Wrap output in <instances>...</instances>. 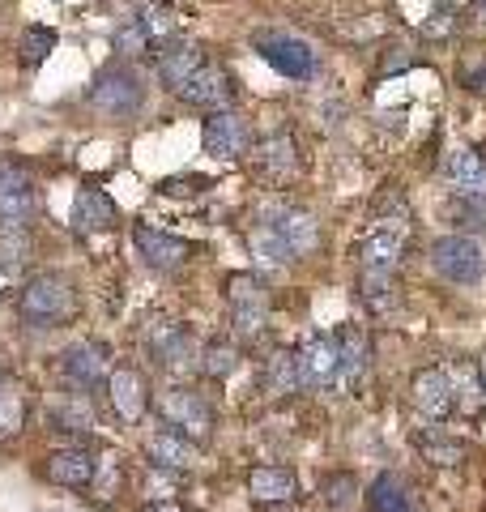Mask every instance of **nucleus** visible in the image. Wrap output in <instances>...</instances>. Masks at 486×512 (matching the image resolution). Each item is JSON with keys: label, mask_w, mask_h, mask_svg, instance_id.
I'll use <instances>...</instances> for the list:
<instances>
[{"label": "nucleus", "mask_w": 486, "mask_h": 512, "mask_svg": "<svg viewBox=\"0 0 486 512\" xmlns=\"http://www.w3.org/2000/svg\"><path fill=\"white\" fill-rule=\"evenodd\" d=\"M0 389H5V372H0Z\"/></svg>", "instance_id": "45"}, {"label": "nucleus", "mask_w": 486, "mask_h": 512, "mask_svg": "<svg viewBox=\"0 0 486 512\" xmlns=\"http://www.w3.org/2000/svg\"><path fill=\"white\" fill-rule=\"evenodd\" d=\"M303 167V158H299V141L290 137V133H273L265 137L261 146H256V175H265L269 184H286V180H295Z\"/></svg>", "instance_id": "16"}, {"label": "nucleus", "mask_w": 486, "mask_h": 512, "mask_svg": "<svg viewBox=\"0 0 486 512\" xmlns=\"http://www.w3.org/2000/svg\"><path fill=\"white\" fill-rule=\"evenodd\" d=\"M316 218L295 205H282V210H269L261 231H256V252H265L269 261H299L316 248Z\"/></svg>", "instance_id": "1"}, {"label": "nucleus", "mask_w": 486, "mask_h": 512, "mask_svg": "<svg viewBox=\"0 0 486 512\" xmlns=\"http://www.w3.org/2000/svg\"><path fill=\"white\" fill-rule=\"evenodd\" d=\"M324 504H329L333 512H342V508H350L354 504V495H359V478L354 474H346V470H337V474H329L324 478Z\"/></svg>", "instance_id": "32"}, {"label": "nucleus", "mask_w": 486, "mask_h": 512, "mask_svg": "<svg viewBox=\"0 0 486 512\" xmlns=\"http://www.w3.org/2000/svg\"><path fill=\"white\" fill-rule=\"evenodd\" d=\"M141 30H145V39H150V43H158V52H162V47H167V43H175V30H180V22H175V13L171 9H145L141 13Z\"/></svg>", "instance_id": "30"}, {"label": "nucleus", "mask_w": 486, "mask_h": 512, "mask_svg": "<svg viewBox=\"0 0 486 512\" xmlns=\"http://www.w3.org/2000/svg\"><path fill=\"white\" fill-rule=\"evenodd\" d=\"M337 346H342V380L350 384V389H359L367 367H371V338L359 325H346L342 333H337Z\"/></svg>", "instance_id": "23"}, {"label": "nucleus", "mask_w": 486, "mask_h": 512, "mask_svg": "<svg viewBox=\"0 0 486 512\" xmlns=\"http://www.w3.org/2000/svg\"><path fill=\"white\" fill-rule=\"evenodd\" d=\"M107 397H111V410H116L120 423H141L145 410H150V389H145V376L137 367H116L107 380Z\"/></svg>", "instance_id": "15"}, {"label": "nucleus", "mask_w": 486, "mask_h": 512, "mask_svg": "<svg viewBox=\"0 0 486 512\" xmlns=\"http://www.w3.org/2000/svg\"><path fill=\"white\" fill-rule=\"evenodd\" d=\"M265 389L269 393H295L299 389V350H273L265 363Z\"/></svg>", "instance_id": "27"}, {"label": "nucleus", "mask_w": 486, "mask_h": 512, "mask_svg": "<svg viewBox=\"0 0 486 512\" xmlns=\"http://www.w3.org/2000/svg\"><path fill=\"white\" fill-rule=\"evenodd\" d=\"M359 295L371 303V308H388V303L397 299V286H393V278L388 274H359Z\"/></svg>", "instance_id": "34"}, {"label": "nucleus", "mask_w": 486, "mask_h": 512, "mask_svg": "<svg viewBox=\"0 0 486 512\" xmlns=\"http://www.w3.org/2000/svg\"><path fill=\"white\" fill-rule=\"evenodd\" d=\"M86 103L99 111V116L107 120H128V116H137L141 103H145V86H141V77L133 64H107V69L94 73V82L86 90Z\"/></svg>", "instance_id": "3"}, {"label": "nucleus", "mask_w": 486, "mask_h": 512, "mask_svg": "<svg viewBox=\"0 0 486 512\" xmlns=\"http://www.w3.org/2000/svg\"><path fill=\"white\" fill-rule=\"evenodd\" d=\"M431 265H435V274L448 282L474 286L486 274V252L474 235H444L431 244Z\"/></svg>", "instance_id": "6"}, {"label": "nucleus", "mask_w": 486, "mask_h": 512, "mask_svg": "<svg viewBox=\"0 0 486 512\" xmlns=\"http://www.w3.org/2000/svg\"><path fill=\"white\" fill-rule=\"evenodd\" d=\"M39 214V197L30 184H18L9 192H0V227L5 231H26V222Z\"/></svg>", "instance_id": "25"}, {"label": "nucleus", "mask_w": 486, "mask_h": 512, "mask_svg": "<svg viewBox=\"0 0 486 512\" xmlns=\"http://www.w3.org/2000/svg\"><path fill=\"white\" fill-rule=\"evenodd\" d=\"M133 244L145 256V265L162 269V274H171V269L188 265V256H192L188 239L171 235V231H158V227H150V222H137V227H133Z\"/></svg>", "instance_id": "14"}, {"label": "nucleus", "mask_w": 486, "mask_h": 512, "mask_svg": "<svg viewBox=\"0 0 486 512\" xmlns=\"http://www.w3.org/2000/svg\"><path fill=\"white\" fill-rule=\"evenodd\" d=\"M180 99L188 107H201V111H231V103H235V77L226 69L205 64V69L180 90Z\"/></svg>", "instance_id": "17"}, {"label": "nucleus", "mask_w": 486, "mask_h": 512, "mask_svg": "<svg viewBox=\"0 0 486 512\" xmlns=\"http://www.w3.org/2000/svg\"><path fill=\"white\" fill-rule=\"evenodd\" d=\"M239 367V346L226 338V333H214L205 346H201V372L209 380H226Z\"/></svg>", "instance_id": "26"}, {"label": "nucleus", "mask_w": 486, "mask_h": 512, "mask_svg": "<svg viewBox=\"0 0 486 512\" xmlns=\"http://www.w3.org/2000/svg\"><path fill=\"white\" fill-rule=\"evenodd\" d=\"M405 256V231L393 227H371L359 244H354V261H359V274H397Z\"/></svg>", "instance_id": "10"}, {"label": "nucleus", "mask_w": 486, "mask_h": 512, "mask_svg": "<svg viewBox=\"0 0 486 512\" xmlns=\"http://www.w3.org/2000/svg\"><path fill=\"white\" fill-rule=\"evenodd\" d=\"M158 414L180 431L184 440L205 444L209 436H214V406H209L201 393H192V389H167L158 397Z\"/></svg>", "instance_id": "7"}, {"label": "nucleus", "mask_w": 486, "mask_h": 512, "mask_svg": "<svg viewBox=\"0 0 486 512\" xmlns=\"http://www.w3.org/2000/svg\"><path fill=\"white\" fill-rule=\"evenodd\" d=\"M478 380H482V393H486V355L478 359Z\"/></svg>", "instance_id": "44"}, {"label": "nucleus", "mask_w": 486, "mask_h": 512, "mask_svg": "<svg viewBox=\"0 0 486 512\" xmlns=\"http://www.w3.org/2000/svg\"><path fill=\"white\" fill-rule=\"evenodd\" d=\"M461 82H465L469 90L486 94V64H469V69H461Z\"/></svg>", "instance_id": "41"}, {"label": "nucleus", "mask_w": 486, "mask_h": 512, "mask_svg": "<svg viewBox=\"0 0 486 512\" xmlns=\"http://www.w3.org/2000/svg\"><path fill=\"white\" fill-rule=\"evenodd\" d=\"M367 508L371 512H418L410 504V495H405V487L397 483L393 474H380L376 483L367 487Z\"/></svg>", "instance_id": "28"}, {"label": "nucleus", "mask_w": 486, "mask_h": 512, "mask_svg": "<svg viewBox=\"0 0 486 512\" xmlns=\"http://www.w3.org/2000/svg\"><path fill=\"white\" fill-rule=\"evenodd\" d=\"M222 291H226V312H231V329L239 338H261L269 329V295H265L261 278L231 274Z\"/></svg>", "instance_id": "4"}, {"label": "nucleus", "mask_w": 486, "mask_h": 512, "mask_svg": "<svg viewBox=\"0 0 486 512\" xmlns=\"http://www.w3.org/2000/svg\"><path fill=\"white\" fill-rule=\"evenodd\" d=\"M205 154L222 158V163H235V158L248 154L252 146V133H248V120L239 116V111H214V116L205 120Z\"/></svg>", "instance_id": "12"}, {"label": "nucleus", "mask_w": 486, "mask_h": 512, "mask_svg": "<svg viewBox=\"0 0 486 512\" xmlns=\"http://www.w3.org/2000/svg\"><path fill=\"white\" fill-rule=\"evenodd\" d=\"M145 453H150V461L158 470H188L192 466V440H184L180 431H158V436L145 440Z\"/></svg>", "instance_id": "24"}, {"label": "nucleus", "mask_w": 486, "mask_h": 512, "mask_svg": "<svg viewBox=\"0 0 486 512\" xmlns=\"http://www.w3.org/2000/svg\"><path fill=\"white\" fill-rule=\"evenodd\" d=\"M410 397H414V406L435 423H444V419L457 414V384H452V376L444 372V367H423L410 384Z\"/></svg>", "instance_id": "13"}, {"label": "nucleus", "mask_w": 486, "mask_h": 512, "mask_svg": "<svg viewBox=\"0 0 486 512\" xmlns=\"http://www.w3.org/2000/svg\"><path fill=\"white\" fill-rule=\"evenodd\" d=\"M47 478L69 491H90L94 478H99V461H94L90 448H56L47 457Z\"/></svg>", "instance_id": "18"}, {"label": "nucleus", "mask_w": 486, "mask_h": 512, "mask_svg": "<svg viewBox=\"0 0 486 512\" xmlns=\"http://www.w3.org/2000/svg\"><path fill=\"white\" fill-rule=\"evenodd\" d=\"M116 205H111V197L103 188H94L86 184L77 192V201H73V231L77 235H94V231H111L116 227Z\"/></svg>", "instance_id": "20"}, {"label": "nucleus", "mask_w": 486, "mask_h": 512, "mask_svg": "<svg viewBox=\"0 0 486 512\" xmlns=\"http://www.w3.org/2000/svg\"><path fill=\"white\" fill-rule=\"evenodd\" d=\"M248 495L256 504H286L299 495V478L286 466H256L248 474Z\"/></svg>", "instance_id": "22"}, {"label": "nucleus", "mask_w": 486, "mask_h": 512, "mask_svg": "<svg viewBox=\"0 0 486 512\" xmlns=\"http://www.w3.org/2000/svg\"><path fill=\"white\" fill-rule=\"evenodd\" d=\"M448 180L465 201H486V154L482 150H457L448 158Z\"/></svg>", "instance_id": "21"}, {"label": "nucleus", "mask_w": 486, "mask_h": 512, "mask_svg": "<svg viewBox=\"0 0 486 512\" xmlns=\"http://www.w3.org/2000/svg\"><path fill=\"white\" fill-rule=\"evenodd\" d=\"M18 316L35 329H52L77 316V291L64 274H35L18 295Z\"/></svg>", "instance_id": "2"}, {"label": "nucleus", "mask_w": 486, "mask_h": 512, "mask_svg": "<svg viewBox=\"0 0 486 512\" xmlns=\"http://www.w3.org/2000/svg\"><path fill=\"white\" fill-rule=\"evenodd\" d=\"M167 197H201V192L214 188V180H205V175H171V180L158 184Z\"/></svg>", "instance_id": "38"}, {"label": "nucleus", "mask_w": 486, "mask_h": 512, "mask_svg": "<svg viewBox=\"0 0 486 512\" xmlns=\"http://www.w3.org/2000/svg\"><path fill=\"white\" fill-rule=\"evenodd\" d=\"M201 69H205V52L188 39H175L158 52V82L167 90H184Z\"/></svg>", "instance_id": "19"}, {"label": "nucleus", "mask_w": 486, "mask_h": 512, "mask_svg": "<svg viewBox=\"0 0 486 512\" xmlns=\"http://www.w3.org/2000/svg\"><path fill=\"white\" fill-rule=\"evenodd\" d=\"M145 350H150V359L162 367V372H175V376L201 367V350L192 342V333L171 316H162L145 329Z\"/></svg>", "instance_id": "5"}, {"label": "nucleus", "mask_w": 486, "mask_h": 512, "mask_svg": "<svg viewBox=\"0 0 486 512\" xmlns=\"http://www.w3.org/2000/svg\"><path fill=\"white\" fill-rule=\"evenodd\" d=\"M56 52V30L47 26H26L22 39H18V60L26 64V69H39V64Z\"/></svg>", "instance_id": "29"}, {"label": "nucleus", "mask_w": 486, "mask_h": 512, "mask_svg": "<svg viewBox=\"0 0 486 512\" xmlns=\"http://www.w3.org/2000/svg\"><path fill=\"white\" fill-rule=\"evenodd\" d=\"M22 419H26V397L13 389V384H5V389H0V436L18 431Z\"/></svg>", "instance_id": "35"}, {"label": "nucleus", "mask_w": 486, "mask_h": 512, "mask_svg": "<svg viewBox=\"0 0 486 512\" xmlns=\"http://www.w3.org/2000/svg\"><path fill=\"white\" fill-rule=\"evenodd\" d=\"M116 47H120V52H141V47H150V39H145L141 22H133V26L116 30Z\"/></svg>", "instance_id": "39"}, {"label": "nucleus", "mask_w": 486, "mask_h": 512, "mask_svg": "<svg viewBox=\"0 0 486 512\" xmlns=\"http://www.w3.org/2000/svg\"><path fill=\"white\" fill-rule=\"evenodd\" d=\"M141 512H184L180 504H171V500H158V504H145Z\"/></svg>", "instance_id": "42"}, {"label": "nucleus", "mask_w": 486, "mask_h": 512, "mask_svg": "<svg viewBox=\"0 0 486 512\" xmlns=\"http://www.w3.org/2000/svg\"><path fill=\"white\" fill-rule=\"evenodd\" d=\"M111 372H116V367H111V350L103 342H77L60 355V376L81 393L99 389L103 380H111Z\"/></svg>", "instance_id": "9"}, {"label": "nucleus", "mask_w": 486, "mask_h": 512, "mask_svg": "<svg viewBox=\"0 0 486 512\" xmlns=\"http://www.w3.org/2000/svg\"><path fill=\"white\" fill-rule=\"evenodd\" d=\"M474 18L486 22V0H474Z\"/></svg>", "instance_id": "43"}, {"label": "nucleus", "mask_w": 486, "mask_h": 512, "mask_svg": "<svg viewBox=\"0 0 486 512\" xmlns=\"http://www.w3.org/2000/svg\"><path fill=\"white\" fill-rule=\"evenodd\" d=\"M256 52L261 60H269L282 77H295V82H307L316 77V52L295 35H282V30H261L256 35Z\"/></svg>", "instance_id": "8"}, {"label": "nucleus", "mask_w": 486, "mask_h": 512, "mask_svg": "<svg viewBox=\"0 0 486 512\" xmlns=\"http://www.w3.org/2000/svg\"><path fill=\"white\" fill-rule=\"evenodd\" d=\"M18 184H30V180H26V171L13 163V158H0V192L18 188Z\"/></svg>", "instance_id": "40"}, {"label": "nucleus", "mask_w": 486, "mask_h": 512, "mask_svg": "<svg viewBox=\"0 0 486 512\" xmlns=\"http://www.w3.org/2000/svg\"><path fill=\"white\" fill-rule=\"evenodd\" d=\"M452 30H457V5H448V0H435V13H427V22H423V35L448 39Z\"/></svg>", "instance_id": "36"}, {"label": "nucleus", "mask_w": 486, "mask_h": 512, "mask_svg": "<svg viewBox=\"0 0 486 512\" xmlns=\"http://www.w3.org/2000/svg\"><path fill=\"white\" fill-rule=\"evenodd\" d=\"M30 256H35V244H30L26 231H5L0 235V269H22Z\"/></svg>", "instance_id": "33"}, {"label": "nucleus", "mask_w": 486, "mask_h": 512, "mask_svg": "<svg viewBox=\"0 0 486 512\" xmlns=\"http://www.w3.org/2000/svg\"><path fill=\"white\" fill-rule=\"evenodd\" d=\"M452 218H457L461 235H465V231H486V201H465V197H457V201H452Z\"/></svg>", "instance_id": "37"}, {"label": "nucleus", "mask_w": 486, "mask_h": 512, "mask_svg": "<svg viewBox=\"0 0 486 512\" xmlns=\"http://www.w3.org/2000/svg\"><path fill=\"white\" fill-rule=\"evenodd\" d=\"M418 448H423V457L431 461V466H444V470L461 466V461L469 457V448H465L461 440H448V436H431V440H418Z\"/></svg>", "instance_id": "31"}, {"label": "nucleus", "mask_w": 486, "mask_h": 512, "mask_svg": "<svg viewBox=\"0 0 486 512\" xmlns=\"http://www.w3.org/2000/svg\"><path fill=\"white\" fill-rule=\"evenodd\" d=\"M299 380L307 389H329V384L342 380V346L329 333H316L307 338L299 350Z\"/></svg>", "instance_id": "11"}]
</instances>
